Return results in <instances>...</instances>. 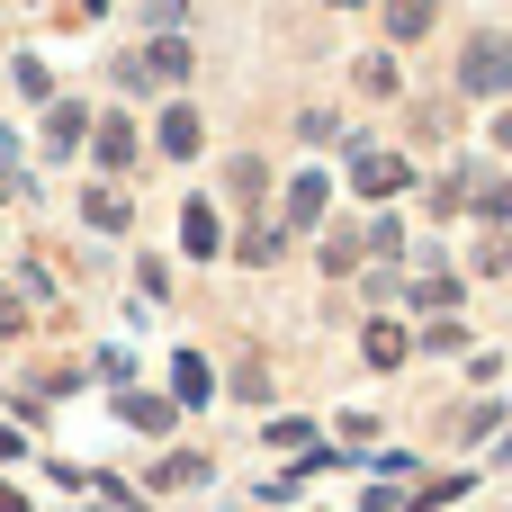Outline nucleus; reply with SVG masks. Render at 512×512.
Returning a JSON list of instances; mask_svg holds the SVG:
<instances>
[{
	"label": "nucleus",
	"instance_id": "nucleus-1",
	"mask_svg": "<svg viewBox=\"0 0 512 512\" xmlns=\"http://www.w3.org/2000/svg\"><path fill=\"white\" fill-rule=\"evenodd\" d=\"M459 90H477V99H504L512 90V36L504 27H477L459 45Z\"/></svg>",
	"mask_w": 512,
	"mask_h": 512
},
{
	"label": "nucleus",
	"instance_id": "nucleus-2",
	"mask_svg": "<svg viewBox=\"0 0 512 512\" xmlns=\"http://www.w3.org/2000/svg\"><path fill=\"white\" fill-rule=\"evenodd\" d=\"M117 81H135V90H153V81H189V45H180V36H153L144 54L117 63Z\"/></svg>",
	"mask_w": 512,
	"mask_h": 512
},
{
	"label": "nucleus",
	"instance_id": "nucleus-3",
	"mask_svg": "<svg viewBox=\"0 0 512 512\" xmlns=\"http://www.w3.org/2000/svg\"><path fill=\"white\" fill-rule=\"evenodd\" d=\"M351 180H360V198H396V189H405V162H396V153L351 144Z\"/></svg>",
	"mask_w": 512,
	"mask_h": 512
},
{
	"label": "nucleus",
	"instance_id": "nucleus-4",
	"mask_svg": "<svg viewBox=\"0 0 512 512\" xmlns=\"http://www.w3.org/2000/svg\"><path fill=\"white\" fill-rule=\"evenodd\" d=\"M198 144H207L198 108H162V162H198Z\"/></svg>",
	"mask_w": 512,
	"mask_h": 512
},
{
	"label": "nucleus",
	"instance_id": "nucleus-5",
	"mask_svg": "<svg viewBox=\"0 0 512 512\" xmlns=\"http://www.w3.org/2000/svg\"><path fill=\"white\" fill-rule=\"evenodd\" d=\"M117 414H126V423H135V432H153V441H162V432H171V423H180V405H171V396H135V387H126V396H117Z\"/></svg>",
	"mask_w": 512,
	"mask_h": 512
},
{
	"label": "nucleus",
	"instance_id": "nucleus-6",
	"mask_svg": "<svg viewBox=\"0 0 512 512\" xmlns=\"http://www.w3.org/2000/svg\"><path fill=\"white\" fill-rule=\"evenodd\" d=\"M207 396H216L207 360H198V351H180V360H171V405H207Z\"/></svg>",
	"mask_w": 512,
	"mask_h": 512
},
{
	"label": "nucleus",
	"instance_id": "nucleus-7",
	"mask_svg": "<svg viewBox=\"0 0 512 512\" xmlns=\"http://www.w3.org/2000/svg\"><path fill=\"white\" fill-rule=\"evenodd\" d=\"M135 162V126L126 117H99V171H126Z\"/></svg>",
	"mask_w": 512,
	"mask_h": 512
},
{
	"label": "nucleus",
	"instance_id": "nucleus-8",
	"mask_svg": "<svg viewBox=\"0 0 512 512\" xmlns=\"http://www.w3.org/2000/svg\"><path fill=\"white\" fill-rule=\"evenodd\" d=\"M180 243H189L198 261H216V243H225V234H216V207H207V198H198V207L180 216Z\"/></svg>",
	"mask_w": 512,
	"mask_h": 512
},
{
	"label": "nucleus",
	"instance_id": "nucleus-9",
	"mask_svg": "<svg viewBox=\"0 0 512 512\" xmlns=\"http://www.w3.org/2000/svg\"><path fill=\"white\" fill-rule=\"evenodd\" d=\"M432 9H441V0H387V36H396V45H414V36L432 27Z\"/></svg>",
	"mask_w": 512,
	"mask_h": 512
},
{
	"label": "nucleus",
	"instance_id": "nucleus-10",
	"mask_svg": "<svg viewBox=\"0 0 512 512\" xmlns=\"http://www.w3.org/2000/svg\"><path fill=\"white\" fill-rule=\"evenodd\" d=\"M81 126H90V117H81L72 99H54V108H45V144H54V153H72V144H81Z\"/></svg>",
	"mask_w": 512,
	"mask_h": 512
},
{
	"label": "nucleus",
	"instance_id": "nucleus-11",
	"mask_svg": "<svg viewBox=\"0 0 512 512\" xmlns=\"http://www.w3.org/2000/svg\"><path fill=\"white\" fill-rule=\"evenodd\" d=\"M315 216H324V180L297 171V180H288V225H315Z\"/></svg>",
	"mask_w": 512,
	"mask_h": 512
},
{
	"label": "nucleus",
	"instance_id": "nucleus-12",
	"mask_svg": "<svg viewBox=\"0 0 512 512\" xmlns=\"http://www.w3.org/2000/svg\"><path fill=\"white\" fill-rule=\"evenodd\" d=\"M81 216H90L99 234H117V225H126V198H117V189H90V198H81Z\"/></svg>",
	"mask_w": 512,
	"mask_h": 512
},
{
	"label": "nucleus",
	"instance_id": "nucleus-13",
	"mask_svg": "<svg viewBox=\"0 0 512 512\" xmlns=\"http://www.w3.org/2000/svg\"><path fill=\"white\" fill-rule=\"evenodd\" d=\"M369 360L396 369V360H405V324H369Z\"/></svg>",
	"mask_w": 512,
	"mask_h": 512
},
{
	"label": "nucleus",
	"instance_id": "nucleus-14",
	"mask_svg": "<svg viewBox=\"0 0 512 512\" xmlns=\"http://www.w3.org/2000/svg\"><path fill=\"white\" fill-rule=\"evenodd\" d=\"M477 216L504 225V216H512V180H477Z\"/></svg>",
	"mask_w": 512,
	"mask_h": 512
},
{
	"label": "nucleus",
	"instance_id": "nucleus-15",
	"mask_svg": "<svg viewBox=\"0 0 512 512\" xmlns=\"http://www.w3.org/2000/svg\"><path fill=\"white\" fill-rule=\"evenodd\" d=\"M360 81H369V99H387V90H396V63H387V54H369V63H360Z\"/></svg>",
	"mask_w": 512,
	"mask_h": 512
},
{
	"label": "nucleus",
	"instance_id": "nucleus-16",
	"mask_svg": "<svg viewBox=\"0 0 512 512\" xmlns=\"http://www.w3.org/2000/svg\"><path fill=\"white\" fill-rule=\"evenodd\" d=\"M243 261H279V225H252L243 234Z\"/></svg>",
	"mask_w": 512,
	"mask_h": 512
},
{
	"label": "nucleus",
	"instance_id": "nucleus-17",
	"mask_svg": "<svg viewBox=\"0 0 512 512\" xmlns=\"http://www.w3.org/2000/svg\"><path fill=\"white\" fill-rule=\"evenodd\" d=\"M477 270H495V279L512 270V243H504V234H486V243H477Z\"/></svg>",
	"mask_w": 512,
	"mask_h": 512
},
{
	"label": "nucleus",
	"instance_id": "nucleus-18",
	"mask_svg": "<svg viewBox=\"0 0 512 512\" xmlns=\"http://www.w3.org/2000/svg\"><path fill=\"white\" fill-rule=\"evenodd\" d=\"M0 512H36V504H27V495H18V486H0Z\"/></svg>",
	"mask_w": 512,
	"mask_h": 512
},
{
	"label": "nucleus",
	"instance_id": "nucleus-19",
	"mask_svg": "<svg viewBox=\"0 0 512 512\" xmlns=\"http://www.w3.org/2000/svg\"><path fill=\"white\" fill-rule=\"evenodd\" d=\"M495 153H512V108H504V117H495Z\"/></svg>",
	"mask_w": 512,
	"mask_h": 512
},
{
	"label": "nucleus",
	"instance_id": "nucleus-20",
	"mask_svg": "<svg viewBox=\"0 0 512 512\" xmlns=\"http://www.w3.org/2000/svg\"><path fill=\"white\" fill-rule=\"evenodd\" d=\"M18 450H27V441H18V432H9V423H0V459H18Z\"/></svg>",
	"mask_w": 512,
	"mask_h": 512
},
{
	"label": "nucleus",
	"instance_id": "nucleus-21",
	"mask_svg": "<svg viewBox=\"0 0 512 512\" xmlns=\"http://www.w3.org/2000/svg\"><path fill=\"white\" fill-rule=\"evenodd\" d=\"M9 324H18V297H9V288H0V333H9Z\"/></svg>",
	"mask_w": 512,
	"mask_h": 512
},
{
	"label": "nucleus",
	"instance_id": "nucleus-22",
	"mask_svg": "<svg viewBox=\"0 0 512 512\" xmlns=\"http://www.w3.org/2000/svg\"><path fill=\"white\" fill-rule=\"evenodd\" d=\"M333 9H360V0H333Z\"/></svg>",
	"mask_w": 512,
	"mask_h": 512
}]
</instances>
